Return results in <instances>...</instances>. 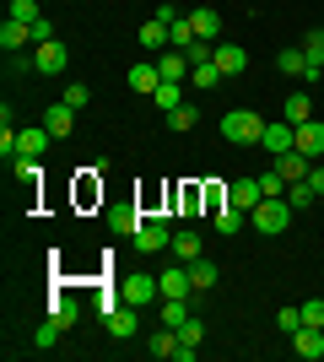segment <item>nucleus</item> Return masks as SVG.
<instances>
[{
    "mask_svg": "<svg viewBox=\"0 0 324 362\" xmlns=\"http://www.w3.org/2000/svg\"><path fill=\"white\" fill-rule=\"evenodd\" d=\"M222 136H227L232 146H260L265 119L254 114V108H227V114H222Z\"/></svg>",
    "mask_w": 324,
    "mask_h": 362,
    "instance_id": "f257e3e1",
    "label": "nucleus"
},
{
    "mask_svg": "<svg viewBox=\"0 0 324 362\" xmlns=\"http://www.w3.org/2000/svg\"><path fill=\"white\" fill-rule=\"evenodd\" d=\"M292 206H287V195H265L260 206H254V211H248V227H260L265 238H270V233H287V222H292Z\"/></svg>",
    "mask_w": 324,
    "mask_h": 362,
    "instance_id": "f03ea898",
    "label": "nucleus"
},
{
    "mask_svg": "<svg viewBox=\"0 0 324 362\" xmlns=\"http://www.w3.org/2000/svg\"><path fill=\"white\" fill-rule=\"evenodd\" d=\"M152 298H162V281H157V276L136 271V276L119 281V303H130V308H140V303H152Z\"/></svg>",
    "mask_w": 324,
    "mask_h": 362,
    "instance_id": "7ed1b4c3",
    "label": "nucleus"
},
{
    "mask_svg": "<svg viewBox=\"0 0 324 362\" xmlns=\"http://www.w3.org/2000/svg\"><path fill=\"white\" fill-rule=\"evenodd\" d=\"M260 146L270 151V163H276V157H287V151H297V124H287V119H276V124H265V136H260Z\"/></svg>",
    "mask_w": 324,
    "mask_h": 362,
    "instance_id": "20e7f679",
    "label": "nucleus"
},
{
    "mask_svg": "<svg viewBox=\"0 0 324 362\" xmlns=\"http://www.w3.org/2000/svg\"><path fill=\"white\" fill-rule=\"evenodd\" d=\"M136 243H140V255H157V249H173L168 216H146V222H140V233H136Z\"/></svg>",
    "mask_w": 324,
    "mask_h": 362,
    "instance_id": "39448f33",
    "label": "nucleus"
},
{
    "mask_svg": "<svg viewBox=\"0 0 324 362\" xmlns=\"http://www.w3.org/2000/svg\"><path fill=\"white\" fill-rule=\"evenodd\" d=\"M32 60H38L44 76H60L65 65H71V49H65L60 38H49V44H32Z\"/></svg>",
    "mask_w": 324,
    "mask_h": 362,
    "instance_id": "423d86ee",
    "label": "nucleus"
},
{
    "mask_svg": "<svg viewBox=\"0 0 324 362\" xmlns=\"http://www.w3.org/2000/svg\"><path fill=\"white\" fill-rule=\"evenodd\" d=\"M227 200L238 206V211H254V206L265 200V189H260V179H232L227 184Z\"/></svg>",
    "mask_w": 324,
    "mask_h": 362,
    "instance_id": "0eeeda50",
    "label": "nucleus"
},
{
    "mask_svg": "<svg viewBox=\"0 0 324 362\" xmlns=\"http://www.w3.org/2000/svg\"><path fill=\"white\" fill-rule=\"evenodd\" d=\"M103 325H108V335H114V341H130V335L140 330V319H136V308H130V303H119V308H114Z\"/></svg>",
    "mask_w": 324,
    "mask_h": 362,
    "instance_id": "6e6552de",
    "label": "nucleus"
},
{
    "mask_svg": "<svg viewBox=\"0 0 324 362\" xmlns=\"http://www.w3.org/2000/svg\"><path fill=\"white\" fill-rule=\"evenodd\" d=\"M28 44H32V28H28V22H16V16H6V28H0V49H6V54H22Z\"/></svg>",
    "mask_w": 324,
    "mask_h": 362,
    "instance_id": "1a4fd4ad",
    "label": "nucleus"
},
{
    "mask_svg": "<svg viewBox=\"0 0 324 362\" xmlns=\"http://www.w3.org/2000/svg\"><path fill=\"white\" fill-rule=\"evenodd\" d=\"M292 351H297V357H308V362H319L324 357V330H313V325L292 330Z\"/></svg>",
    "mask_w": 324,
    "mask_h": 362,
    "instance_id": "9d476101",
    "label": "nucleus"
},
{
    "mask_svg": "<svg viewBox=\"0 0 324 362\" xmlns=\"http://www.w3.org/2000/svg\"><path fill=\"white\" fill-rule=\"evenodd\" d=\"M270 168H276L287 184H297V179H308V173H313V157H303V151H287V157H276Z\"/></svg>",
    "mask_w": 324,
    "mask_h": 362,
    "instance_id": "9b49d317",
    "label": "nucleus"
},
{
    "mask_svg": "<svg viewBox=\"0 0 324 362\" xmlns=\"http://www.w3.org/2000/svg\"><path fill=\"white\" fill-rule=\"evenodd\" d=\"M157 281H162V298H189V292H195V281H189V265H168Z\"/></svg>",
    "mask_w": 324,
    "mask_h": 362,
    "instance_id": "f8f14e48",
    "label": "nucleus"
},
{
    "mask_svg": "<svg viewBox=\"0 0 324 362\" xmlns=\"http://www.w3.org/2000/svg\"><path fill=\"white\" fill-rule=\"evenodd\" d=\"M248 222V211H238V206H232V200H222V206H216L211 211V227L216 233H222V238H232V233H238V227Z\"/></svg>",
    "mask_w": 324,
    "mask_h": 362,
    "instance_id": "ddd939ff",
    "label": "nucleus"
},
{
    "mask_svg": "<svg viewBox=\"0 0 324 362\" xmlns=\"http://www.w3.org/2000/svg\"><path fill=\"white\" fill-rule=\"evenodd\" d=\"M297 151H303V157H324V124L319 119L297 124Z\"/></svg>",
    "mask_w": 324,
    "mask_h": 362,
    "instance_id": "4468645a",
    "label": "nucleus"
},
{
    "mask_svg": "<svg viewBox=\"0 0 324 362\" xmlns=\"http://www.w3.org/2000/svg\"><path fill=\"white\" fill-rule=\"evenodd\" d=\"M281 119H287V124H303V119H313V98H308L303 87H297V92H287V103H281Z\"/></svg>",
    "mask_w": 324,
    "mask_h": 362,
    "instance_id": "2eb2a0df",
    "label": "nucleus"
},
{
    "mask_svg": "<svg viewBox=\"0 0 324 362\" xmlns=\"http://www.w3.org/2000/svg\"><path fill=\"white\" fill-rule=\"evenodd\" d=\"M44 130H54V136H71V130H76V108L65 103H49V114H44Z\"/></svg>",
    "mask_w": 324,
    "mask_h": 362,
    "instance_id": "dca6fc26",
    "label": "nucleus"
},
{
    "mask_svg": "<svg viewBox=\"0 0 324 362\" xmlns=\"http://www.w3.org/2000/svg\"><path fill=\"white\" fill-rule=\"evenodd\" d=\"M189 28H195V38L216 44V38H222V16H216L211 6H200V11H189Z\"/></svg>",
    "mask_w": 324,
    "mask_h": 362,
    "instance_id": "f3484780",
    "label": "nucleus"
},
{
    "mask_svg": "<svg viewBox=\"0 0 324 362\" xmlns=\"http://www.w3.org/2000/svg\"><path fill=\"white\" fill-rule=\"evenodd\" d=\"M216 71H222V76H244L248 71V54L238 44H216Z\"/></svg>",
    "mask_w": 324,
    "mask_h": 362,
    "instance_id": "a211bd4d",
    "label": "nucleus"
},
{
    "mask_svg": "<svg viewBox=\"0 0 324 362\" xmlns=\"http://www.w3.org/2000/svg\"><path fill=\"white\" fill-rule=\"evenodd\" d=\"M130 87L152 98V92L162 87V71H157V60H140V65H130Z\"/></svg>",
    "mask_w": 324,
    "mask_h": 362,
    "instance_id": "6ab92c4d",
    "label": "nucleus"
},
{
    "mask_svg": "<svg viewBox=\"0 0 324 362\" xmlns=\"http://www.w3.org/2000/svg\"><path fill=\"white\" fill-rule=\"evenodd\" d=\"M49 136H54V130H16V157H44ZM16 157H11V163H16Z\"/></svg>",
    "mask_w": 324,
    "mask_h": 362,
    "instance_id": "aec40b11",
    "label": "nucleus"
},
{
    "mask_svg": "<svg viewBox=\"0 0 324 362\" xmlns=\"http://www.w3.org/2000/svg\"><path fill=\"white\" fill-rule=\"evenodd\" d=\"M303 54H308V87H313V81H319V71H324V28L303 38Z\"/></svg>",
    "mask_w": 324,
    "mask_h": 362,
    "instance_id": "412c9836",
    "label": "nucleus"
},
{
    "mask_svg": "<svg viewBox=\"0 0 324 362\" xmlns=\"http://www.w3.org/2000/svg\"><path fill=\"white\" fill-rule=\"evenodd\" d=\"M157 71H162V81H184V76H189V60L179 54V49H162V54H157Z\"/></svg>",
    "mask_w": 324,
    "mask_h": 362,
    "instance_id": "4be33fe9",
    "label": "nucleus"
},
{
    "mask_svg": "<svg viewBox=\"0 0 324 362\" xmlns=\"http://www.w3.org/2000/svg\"><path fill=\"white\" fill-rule=\"evenodd\" d=\"M173 255L184 259H200V233H195V227H179V233H173Z\"/></svg>",
    "mask_w": 324,
    "mask_h": 362,
    "instance_id": "5701e85b",
    "label": "nucleus"
},
{
    "mask_svg": "<svg viewBox=\"0 0 324 362\" xmlns=\"http://www.w3.org/2000/svg\"><path fill=\"white\" fill-rule=\"evenodd\" d=\"M140 49H146V54H162V49H168V22H146V28H140Z\"/></svg>",
    "mask_w": 324,
    "mask_h": 362,
    "instance_id": "b1692460",
    "label": "nucleus"
},
{
    "mask_svg": "<svg viewBox=\"0 0 324 362\" xmlns=\"http://www.w3.org/2000/svg\"><path fill=\"white\" fill-rule=\"evenodd\" d=\"M146 351H152V357H179V330L162 325L157 335H146Z\"/></svg>",
    "mask_w": 324,
    "mask_h": 362,
    "instance_id": "393cba45",
    "label": "nucleus"
},
{
    "mask_svg": "<svg viewBox=\"0 0 324 362\" xmlns=\"http://www.w3.org/2000/svg\"><path fill=\"white\" fill-rule=\"evenodd\" d=\"M152 103L162 108V114H173V108H184V87H179V81H162V87L152 92Z\"/></svg>",
    "mask_w": 324,
    "mask_h": 362,
    "instance_id": "a878e982",
    "label": "nucleus"
},
{
    "mask_svg": "<svg viewBox=\"0 0 324 362\" xmlns=\"http://www.w3.org/2000/svg\"><path fill=\"white\" fill-rule=\"evenodd\" d=\"M76 314H81L76 298H54V303H49V319H54L60 330H71V325H76Z\"/></svg>",
    "mask_w": 324,
    "mask_h": 362,
    "instance_id": "bb28decb",
    "label": "nucleus"
},
{
    "mask_svg": "<svg viewBox=\"0 0 324 362\" xmlns=\"http://www.w3.org/2000/svg\"><path fill=\"white\" fill-rule=\"evenodd\" d=\"M313 200H319V195H313V184H308V179H297V184H287V206H292V211H308Z\"/></svg>",
    "mask_w": 324,
    "mask_h": 362,
    "instance_id": "cd10ccee",
    "label": "nucleus"
},
{
    "mask_svg": "<svg viewBox=\"0 0 324 362\" xmlns=\"http://www.w3.org/2000/svg\"><path fill=\"white\" fill-rule=\"evenodd\" d=\"M276 65H281V76H308V54L303 49H281Z\"/></svg>",
    "mask_w": 324,
    "mask_h": 362,
    "instance_id": "c85d7f7f",
    "label": "nucleus"
},
{
    "mask_svg": "<svg viewBox=\"0 0 324 362\" xmlns=\"http://www.w3.org/2000/svg\"><path fill=\"white\" fill-rule=\"evenodd\" d=\"M108 222H114V233H124V238H136V233H140V211H136V206H119Z\"/></svg>",
    "mask_w": 324,
    "mask_h": 362,
    "instance_id": "c756f323",
    "label": "nucleus"
},
{
    "mask_svg": "<svg viewBox=\"0 0 324 362\" xmlns=\"http://www.w3.org/2000/svg\"><path fill=\"white\" fill-rule=\"evenodd\" d=\"M189 44H195V28H189V16H179V22H168V49H179V54H184Z\"/></svg>",
    "mask_w": 324,
    "mask_h": 362,
    "instance_id": "7c9ffc66",
    "label": "nucleus"
},
{
    "mask_svg": "<svg viewBox=\"0 0 324 362\" xmlns=\"http://www.w3.org/2000/svg\"><path fill=\"white\" fill-rule=\"evenodd\" d=\"M11 173H16L22 184H28V189H38V179H44V168H38V157H16V163H11Z\"/></svg>",
    "mask_w": 324,
    "mask_h": 362,
    "instance_id": "2f4dec72",
    "label": "nucleus"
},
{
    "mask_svg": "<svg viewBox=\"0 0 324 362\" xmlns=\"http://www.w3.org/2000/svg\"><path fill=\"white\" fill-rule=\"evenodd\" d=\"M173 206H179V211L184 216H195L205 206V189H195V184H184V189H179V195H173Z\"/></svg>",
    "mask_w": 324,
    "mask_h": 362,
    "instance_id": "473e14b6",
    "label": "nucleus"
},
{
    "mask_svg": "<svg viewBox=\"0 0 324 362\" xmlns=\"http://www.w3.org/2000/svg\"><path fill=\"white\" fill-rule=\"evenodd\" d=\"M189 281H195V292L216 287V265H211V259H189Z\"/></svg>",
    "mask_w": 324,
    "mask_h": 362,
    "instance_id": "72a5a7b5",
    "label": "nucleus"
},
{
    "mask_svg": "<svg viewBox=\"0 0 324 362\" xmlns=\"http://www.w3.org/2000/svg\"><path fill=\"white\" fill-rule=\"evenodd\" d=\"M189 81H195V87H222L227 76L216 71V60H211V65H189Z\"/></svg>",
    "mask_w": 324,
    "mask_h": 362,
    "instance_id": "f704fd0d",
    "label": "nucleus"
},
{
    "mask_svg": "<svg viewBox=\"0 0 324 362\" xmlns=\"http://www.w3.org/2000/svg\"><path fill=\"white\" fill-rule=\"evenodd\" d=\"M184 319H189L184 298H162V325H168V330H179V325H184Z\"/></svg>",
    "mask_w": 324,
    "mask_h": 362,
    "instance_id": "c9c22d12",
    "label": "nucleus"
},
{
    "mask_svg": "<svg viewBox=\"0 0 324 362\" xmlns=\"http://www.w3.org/2000/svg\"><path fill=\"white\" fill-rule=\"evenodd\" d=\"M195 124H200V114H195V108H173V114H168V130H195Z\"/></svg>",
    "mask_w": 324,
    "mask_h": 362,
    "instance_id": "e433bc0d",
    "label": "nucleus"
},
{
    "mask_svg": "<svg viewBox=\"0 0 324 362\" xmlns=\"http://www.w3.org/2000/svg\"><path fill=\"white\" fill-rule=\"evenodd\" d=\"M65 103H71V108H87V103H92V87H87V81H71V87H65Z\"/></svg>",
    "mask_w": 324,
    "mask_h": 362,
    "instance_id": "4c0bfd02",
    "label": "nucleus"
},
{
    "mask_svg": "<svg viewBox=\"0 0 324 362\" xmlns=\"http://www.w3.org/2000/svg\"><path fill=\"white\" fill-rule=\"evenodd\" d=\"M179 341H184V346H200V341H205V325H200V319H184V325H179Z\"/></svg>",
    "mask_w": 324,
    "mask_h": 362,
    "instance_id": "58836bf2",
    "label": "nucleus"
},
{
    "mask_svg": "<svg viewBox=\"0 0 324 362\" xmlns=\"http://www.w3.org/2000/svg\"><path fill=\"white\" fill-rule=\"evenodd\" d=\"M297 308H303V325L324 330V298H313V303H297Z\"/></svg>",
    "mask_w": 324,
    "mask_h": 362,
    "instance_id": "ea45409f",
    "label": "nucleus"
},
{
    "mask_svg": "<svg viewBox=\"0 0 324 362\" xmlns=\"http://www.w3.org/2000/svg\"><path fill=\"white\" fill-rule=\"evenodd\" d=\"M54 335H60V325H54V319H44V325H38V335H32V346L49 351V346H54Z\"/></svg>",
    "mask_w": 324,
    "mask_h": 362,
    "instance_id": "a19ab883",
    "label": "nucleus"
},
{
    "mask_svg": "<svg viewBox=\"0 0 324 362\" xmlns=\"http://www.w3.org/2000/svg\"><path fill=\"white\" fill-rule=\"evenodd\" d=\"M276 325H281V335L303 330V308H281V314H276Z\"/></svg>",
    "mask_w": 324,
    "mask_h": 362,
    "instance_id": "79ce46f5",
    "label": "nucleus"
},
{
    "mask_svg": "<svg viewBox=\"0 0 324 362\" xmlns=\"http://www.w3.org/2000/svg\"><path fill=\"white\" fill-rule=\"evenodd\" d=\"M11 16L32 28V22H38V0H11Z\"/></svg>",
    "mask_w": 324,
    "mask_h": 362,
    "instance_id": "37998d69",
    "label": "nucleus"
},
{
    "mask_svg": "<svg viewBox=\"0 0 324 362\" xmlns=\"http://www.w3.org/2000/svg\"><path fill=\"white\" fill-rule=\"evenodd\" d=\"M260 189H265V195H287V179L270 168V173H260Z\"/></svg>",
    "mask_w": 324,
    "mask_h": 362,
    "instance_id": "c03bdc74",
    "label": "nucleus"
},
{
    "mask_svg": "<svg viewBox=\"0 0 324 362\" xmlns=\"http://www.w3.org/2000/svg\"><path fill=\"white\" fill-rule=\"evenodd\" d=\"M49 38H54V22H44V16H38V22H32V44H49Z\"/></svg>",
    "mask_w": 324,
    "mask_h": 362,
    "instance_id": "a18cd8bd",
    "label": "nucleus"
},
{
    "mask_svg": "<svg viewBox=\"0 0 324 362\" xmlns=\"http://www.w3.org/2000/svg\"><path fill=\"white\" fill-rule=\"evenodd\" d=\"M308 184H313V195H324V168H313V173H308Z\"/></svg>",
    "mask_w": 324,
    "mask_h": 362,
    "instance_id": "49530a36",
    "label": "nucleus"
},
{
    "mask_svg": "<svg viewBox=\"0 0 324 362\" xmlns=\"http://www.w3.org/2000/svg\"><path fill=\"white\" fill-rule=\"evenodd\" d=\"M319 28H324V22H319Z\"/></svg>",
    "mask_w": 324,
    "mask_h": 362,
    "instance_id": "de8ad7c7",
    "label": "nucleus"
}]
</instances>
